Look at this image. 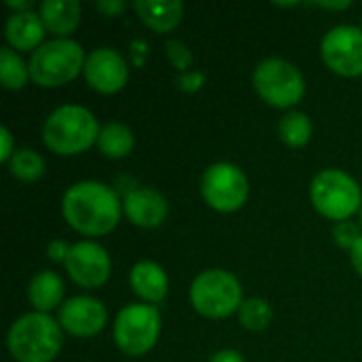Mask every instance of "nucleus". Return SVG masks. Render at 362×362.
Instances as JSON below:
<instances>
[{
  "mask_svg": "<svg viewBox=\"0 0 362 362\" xmlns=\"http://www.w3.org/2000/svg\"><path fill=\"white\" fill-rule=\"evenodd\" d=\"M123 214V199L104 182L81 180L62 197L64 221L81 235L100 238L117 229Z\"/></svg>",
  "mask_w": 362,
  "mask_h": 362,
  "instance_id": "1",
  "label": "nucleus"
},
{
  "mask_svg": "<svg viewBox=\"0 0 362 362\" xmlns=\"http://www.w3.org/2000/svg\"><path fill=\"white\" fill-rule=\"evenodd\" d=\"M6 348L17 362H53L64 348V329L51 314L30 312L11 325Z\"/></svg>",
  "mask_w": 362,
  "mask_h": 362,
  "instance_id": "2",
  "label": "nucleus"
},
{
  "mask_svg": "<svg viewBox=\"0 0 362 362\" xmlns=\"http://www.w3.org/2000/svg\"><path fill=\"white\" fill-rule=\"evenodd\" d=\"M100 123L85 106L64 104L55 108L42 125L45 146L59 157H74L98 144Z\"/></svg>",
  "mask_w": 362,
  "mask_h": 362,
  "instance_id": "3",
  "label": "nucleus"
},
{
  "mask_svg": "<svg viewBox=\"0 0 362 362\" xmlns=\"http://www.w3.org/2000/svg\"><path fill=\"white\" fill-rule=\"evenodd\" d=\"M87 55L72 38H53L42 42L28 62L30 81L42 89L64 87L85 70Z\"/></svg>",
  "mask_w": 362,
  "mask_h": 362,
  "instance_id": "4",
  "label": "nucleus"
},
{
  "mask_svg": "<svg viewBox=\"0 0 362 362\" xmlns=\"http://www.w3.org/2000/svg\"><path fill=\"white\" fill-rule=\"evenodd\" d=\"M310 197L316 212L335 223L350 221L362 208L361 185L337 168H327L314 176Z\"/></svg>",
  "mask_w": 362,
  "mask_h": 362,
  "instance_id": "5",
  "label": "nucleus"
},
{
  "mask_svg": "<svg viewBox=\"0 0 362 362\" xmlns=\"http://www.w3.org/2000/svg\"><path fill=\"white\" fill-rule=\"evenodd\" d=\"M189 299L199 316L221 320L240 312L244 303V288L231 272L208 269L193 280Z\"/></svg>",
  "mask_w": 362,
  "mask_h": 362,
  "instance_id": "6",
  "label": "nucleus"
},
{
  "mask_svg": "<svg viewBox=\"0 0 362 362\" xmlns=\"http://www.w3.org/2000/svg\"><path fill=\"white\" fill-rule=\"evenodd\" d=\"M161 333V316L155 305L132 303L125 305L112 325V339L125 356L148 354Z\"/></svg>",
  "mask_w": 362,
  "mask_h": 362,
  "instance_id": "7",
  "label": "nucleus"
},
{
  "mask_svg": "<svg viewBox=\"0 0 362 362\" xmlns=\"http://www.w3.org/2000/svg\"><path fill=\"white\" fill-rule=\"evenodd\" d=\"M252 85L263 102L274 108H293L305 95V78L301 70L278 57L263 59L252 74Z\"/></svg>",
  "mask_w": 362,
  "mask_h": 362,
  "instance_id": "8",
  "label": "nucleus"
},
{
  "mask_svg": "<svg viewBox=\"0 0 362 362\" xmlns=\"http://www.w3.org/2000/svg\"><path fill=\"white\" fill-rule=\"evenodd\" d=\"M248 178L235 163H212L202 176V197L216 212H238L248 202Z\"/></svg>",
  "mask_w": 362,
  "mask_h": 362,
  "instance_id": "9",
  "label": "nucleus"
},
{
  "mask_svg": "<svg viewBox=\"0 0 362 362\" xmlns=\"http://www.w3.org/2000/svg\"><path fill=\"white\" fill-rule=\"evenodd\" d=\"M320 55L327 68L339 76L362 74V30L354 25H335L320 42Z\"/></svg>",
  "mask_w": 362,
  "mask_h": 362,
  "instance_id": "10",
  "label": "nucleus"
},
{
  "mask_svg": "<svg viewBox=\"0 0 362 362\" xmlns=\"http://www.w3.org/2000/svg\"><path fill=\"white\" fill-rule=\"evenodd\" d=\"M66 272L81 288H100L110 278V257L95 242H78L70 248Z\"/></svg>",
  "mask_w": 362,
  "mask_h": 362,
  "instance_id": "11",
  "label": "nucleus"
},
{
  "mask_svg": "<svg viewBox=\"0 0 362 362\" xmlns=\"http://www.w3.org/2000/svg\"><path fill=\"white\" fill-rule=\"evenodd\" d=\"M85 81L87 85L104 95L119 93L129 78V68L125 59L119 55V51L110 47H98L87 55L85 62Z\"/></svg>",
  "mask_w": 362,
  "mask_h": 362,
  "instance_id": "12",
  "label": "nucleus"
},
{
  "mask_svg": "<svg viewBox=\"0 0 362 362\" xmlns=\"http://www.w3.org/2000/svg\"><path fill=\"white\" fill-rule=\"evenodd\" d=\"M57 322L62 325L64 333L87 339L104 331L108 322V314H106L104 303L98 301L95 297L78 295V297H70L68 301H64V305L59 308Z\"/></svg>",
  "mask_w": 362,
  "mask_h": 362,
  "instance_id": "13",
  "label": "nucleus"
},
{
  "mask_svg": "<svg viewBox=\"0 0 362 362\" xmlns=\"http://www.w3.org/2000/svg\"><path fill=\"white\" fill-rule=\"evenodd\" d=\"M168 212H170L168 199L159 191H155L151 187L132 189L123 197V214L136 227L155 229V227H159V225L165 223Z\"/></svg>",
  "mask_w": 362,
  "mask_h": 362,
  "instance_id": "14",
  "label": "nucleus"
},
{
  "mask_svg": "<svg viewBox=\"0 0 362 362\" xmlns=\"http://www.w3.org/2000/svg\"><path fill=\"white\" fill-rule=\"evenodd\" d=\"M132 291L148 305L161 303L170 293V278L165 269L155 261H140L129 272Z\"/></svg>",
  "mask_w": 362,
  "mask_h": 362,
  "instance_id": "15",
  "label": "nucleus"
},
{
  "mask_svg": "<svg viewBox=\"0 0 362 362\" xmlns=\"http://www.w3.org/2000/svg\"><path fill=\"white\" fill-rule=\"evenodd\" d=\"M45 25L40 21V15L34 11L28 13H13L6 19L4 36L11 49L15 51H36L45 40Z\"/></svg>",
  "mask_w": 362,
  "mask_h": 362,
  "instance_id": "16",
  "label": "nucleus"
},
{
  "mask_svg": "<svg viewBox=\"0 0 362 362\" xmlns=\"http://www.w3.org/2000/svg\"><path fill=\"white\" fill-rule=\"evenodd\" d=\"M38 15L47 32L68 38L81 23V4L76 0H45L38 6Z\"/></svg>",
  "mask_w": 362,
  "mask_h": 362,
  "instance_id": "17",
  "label": "nucleus"
},
{
  "mask_svg": "<svg viewBox=\"0 0 362 362\" xmlns=\"http://www.w3.org/2000/svg\"><path fill=\"white\" fill-rule=\"evenodd\" d=\"M134 11L138 13L140 21L157 32V34H168L172 32L182 15H185V4L180 0H170V2H153V0H138L134 2Z\"/></svg>",
  "mask_w": 362,
  "mask_h": 362,
  "instance_id": "18",
  "label": "nucleus"
},
{
  "mask_svg": "<svg viewBox=\"0 0 362 362\" xmlns=\"http://www.w3.org/2000/svg\"><path fill=\"white\" fill-rule=\"evenodd\" d=\"M28 299L34 312L49 314L55 308H62L64 305V280L51 269L38 272L28 284Z\"/></svg>",
  "mask_w": 362,
  "mask_h": 362,
  "instance_id": "19",
  "label": "nucleus"
},
{
  "mask_svg": "<svg viewBox=\"0 0 362 362\" xmlns=\"http://www.w3.org/2000/svg\"><path fill=\"white\" fill-rule=\"evenodd\" d=\"M136 146L134 132L123 123H106L98 136V148L108 159H125Z\"/></svg>",
  "mask_w": 362,
  "mask_h": 362,
  "instance_id": "20",
  "label": "nucleus"
},
{
  "mask_svg": "<svg viewBox=\"0 0 362 362\" xmlns=\"http://www.w3.org/2000/svg\"><path fill=\"white\" fill-rule=\"evenodd\" d=\"M0 81L6 91H19L30 81V68L11 47L0 49Z\"/></svg>",
  "mask_w": 362,
  "mask_h": 362,
  "instance_id": "21",
  "label": "nucleus"
},
{
  "mask_svg": "<svg viewBox=\"0 0 362 362\" xmlns=\"http://www.w3.org/2000/svg\"><path fill=\"white\" fill-rule=\"evenodd\" d=\"M280 140L291 148H303L312 140V121L305 112H288L278 125Z\"/></svg>",
  "mask_w": 362,
  "mask_h": 362,
  "instance_id": "22",
  "label": "nucleus"
},
{
  "mask_svg": "<svg viewBox=\"0 0 362 362\" xmlns=\"http://www.w3.org/2000/svg\"><path fill=\"white\" fill-rule=\"evenodd\" d=\"M6 165H8L11 176L21 182H36L45 174V159L40 153H36L32 148L15 151L13 159Z\"/></svg>",
  "mask_w": 362,
  "mask_h": 362,
  "instance_id": "23",
  "label": "nucleus"
},
{
  "mask_svg": "<svg viewBox=\"0 0 362 362\" xmlns=\"http://www.w3.org/2000/svg\"><path fill=\"white\" fill-rule=\"evenodd\" d=\"M238 316H240V322H242L244 329H248V331H263V329H267L272 325L274 310H272L267 299L252 297V299H244Z\"/></svg>",
  "mask_w": 362,
  "mask_h": 362,
  "instance_id": "24",
  "label": "nucleus"
},
{
  "mask_svg": "<svg viewBox=\"0 0 362 362\" xmlns=\"http://www.w3.org/2000/svg\"><path fill=\"white\" fill-rule=\"evenodd\" d=\"M165 53H168V59L172 62V66L178 68L182 74L189 72V68L193 66V53L180 40H168L165 42Z\"/></svg>",
  "mask_w": 362,
  "mask_h": 362,
  "instance_id": "25",
  "label": "nucleus"
},
{
  "mask_svg": "<svg viewBox=\"0 0 362 362\" xmlns=\"http://www.w3.org/2000/svg\"><path fill=\"white\" fill-rule=\"evenodd\" d=\"M333 235H335V242L348 250L354 248V244L362 238L361 227L352 221H344V223H337L335 229H333Z\"/></svg>",
  "mask_w": 362,
  "mask_h": 362,
  "instance_id": "26",
  "label": "nucleus"
},
{
  "mask_svg": "<svg viewBox=\"0 0 362 362\" xmlns=\"http://www.w3.org/2000/svg\"><path fill=\"white\" fill-rule=\"evenodd\" d=\"M70 248L66 240H51L49 246H47V257L53 261V263H66L68 255H70Z\"/></svg>",
  "mask_w": 362,
  "mask_h": 362,
  "instance_id": "27",
  "label": "nucleus"
},
{
  "mask_svg": "<svg viewBox=\"0 0 362 362\" xmlns=\"http://www.w3.org/2000/svg\"><path fill=\"white\" fill-rule=\"evenodd\" d=\"M0 140H2V148H0V161L2 163H8L15 155V142H13V134L8 132V127H2L0 129Z\"/></svg>",
  "mask_w": 362,
  "mask_h": 362,
  "instance_id": "28",
  "label": "nucleus"
},
{
  "mask_svg": "<svg viewBox=\"0 0 362 362\" xmlns=\"http://www.w3.org/2000/svg\"><path fill=\"white\" fill-rule=\"evenodd\" d=\"M204 74H199V72H185L180 78H178V85H180V89L182 91H189V93H193V91H197L202 85H204Z\"/></svg>",
  "mask_w": 362,
  "mask_h": 362,
  "instance_id": "29",
  "label": "nucleus"
},
{
  "mask_svg": "<svg viewBox=\"0 0 362 362\" xmlns=\"http://www.w3.org/2000/svg\"><path fill=\"white\" fill-rule=\"evenodd\" d=\"M95 8L100 13H104L106 17H115V15H119V13L125 11V2H121V0H115V2L102 0V2H95Z\"/></svg>",
  "mask_w": 362,
  "mask_h": 362,
  "instance_id": "30",
  "label": "nucleus"
},
{
  "mask_svg": "<svg viewBox=\"0 0 362 362\" xmlns=\"http://www.w3.org/2000/svg\"><path fill=\"white\" fill-rule=\"evenodd\" d=\"M208 362H244V358L235 350H221V352H216Z\"/></svg>",
  "mask_w": 362,
  "mask_h": 362,
  "instance_id": "31",
  "label": "nucleus"
},
{
  "mask_svg": "<svg viewBox=\"0 0 362 362\" xmlns=\"http://www.w3.org/2000/svg\"><path fill=\"white\" fill-rule=\"evenodd\" d=\"M350 263L356 269V274L362 276V238L354 244V248L350 250Z\"/></svg>",
  "mask_w": 362,
  "mask_h": 362,
  "instance_id": "32",
  "label": "nucleus"
},
{
  "mask_svg": "<svg viewBox=\"0 0 362 362\" xmlns=\"http://www.w3.org/2000/svg\"><path fill=\"white\" fill-rule=\"evenodd\" d=\"M316 6H320V8H331V11H344V8H350L352 6V2H318Z\"/></svg>",
  "mask_w": 362,
  "mask_h": 362,
  "instance_id": "33",
  "label": "nucleus"
},
{
  "mask_svg": "<svg viewBox=\"0 0 362 362\" xmlns=\"http://www.w3.org/2000/svg\"><path fill=\"white\" fill-rule=\"evenodd\" d=\"M11 8H15L17 13H28V11H32V2H15V0H8L6 2Z\"/></svg>",
  "mask_w": 362,
  "mask_h": 362,
  "instance_id": "34",
  "label": "nucleus"
},
{
  "mask_svg": "<svg viewBox=\"0 0 362 362\" xmlns=\"http://www.w3.org/2000/svg\"><path fill=\"white\" fill-rule=\"evenodd\" d=\"M361 221H362V208H361Z\"/></svg>",
  "mask_w": 362,
  "mask_h": 362,
  "instance_id": "35",
  "label": "nucleus"
}]
</instances>
